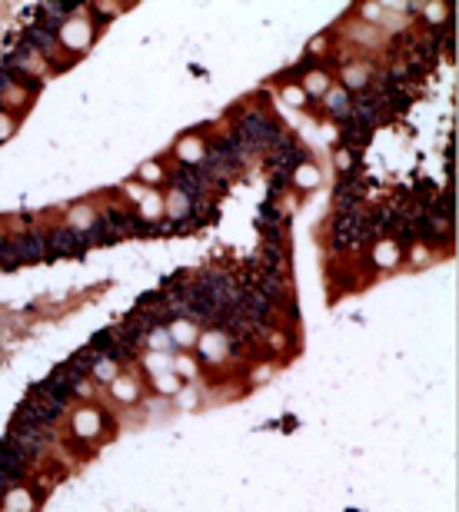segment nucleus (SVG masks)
<instances>
[{
    "instance_id": "f257e3e1",
    "label": "nucleus",
    "mask_w": 459,
    "mask_h": 512,
    "mask_svg": "<svg viewBox=\"0 0 459 512\" xmlns=\"http://www.w3.org/2000/svg\"><path fill=\"white\" fill-rule=\"evenodd\" d=\"M297 180H300V183H310V187H313V183H320V173H316L313 167H303Z\"/></svg>"
},
{
    "instance_id": "f03ea898",
    "label": "nucleus",
    "mask_w": 459,
    "mask_h": 512,
    "mask_svg": "<svg viewBox=\"0 0 459 512\" xmlns=\"http://www.w3.org/2000/svg\"><path fill=\"white\" fill-rule=\"evenodd\" d=\"M323 87H326V77H323V74H313V77H310V90H313V94H320Z\"/></svg>"
},
{
    "instance_id": "7ed1b4c3",
    "label": "nucleus",
    "mask_w": 459,
    "mask_h": 512,
    "mask_svg": "<svg viewBox=\"0 0 459 512\" xmlns=\"http://www.w3.org/2000/svg\"><path fill=\"white\" fill-rule=\"evenodd\" d=\"M376 260H380V263H393V260H396V250H386V247H383L380 253H376Z\"/></svg>"
}]
</instances>
